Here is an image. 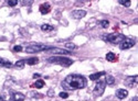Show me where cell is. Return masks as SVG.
<instances>
[{
	"mask_svg": "<svg viewBox=\"0 0 138 101\" xmlns=\"http://www.w3.org/2000/svg\"><path fill=\"white\" fill-rule=\"evenodd\" d=\"M48 63H54L64 67H70L73 64V59L63 57V56H52V57L48 58Z\"/></svg>",
	"mask_w": 138,
	"mask_h": 101,
	"instance_id": "obj_2",
	"label": "cell"
},
{
	"mask_svg": "<svg viewBox=\"0 0 138 101\" xmlns=\"http://www.w3.org/2000/svg\"><path fill=\"white\" fill-rule=\"evenodd\" d=\"M101 25L103 27H107L110 25V21H108V20H103V21H101Z\"/></svg>",
	"mask_w": 138,
	"mask_h": 101,
	"instance_id": "obj_24",
	"label": "cell"
},
{
	"mask_svg": "<svg viewBox=\"0 0 138 101\" xmlns=\"http://www.w3.org/2000/svg\"><path fill=\"white\" fill-rule=\"evenodd\" d=\"M0 66H3V67H7V68H10V67H12V63L9 62V60L3 59V58L0 57Z\"/></svg>",
	"mask_w": 138,
	"mask_h": 101,
	"instance_id": "obj_15",
	"label": "cell"
},
{
	"mask_svg": "<svg viewBox=\"0 0 138 101\" xmlns=\"http://www.w3.org/2000/svg\"><path fill=\"white\" fill-rule=\"evenodd\" d=\"M14 66L17 68H23L24 67V60H18V62L14 64Z\"/></svg>",
	"mask_w": 138,
	"mask_h": 101,
	"instance_id": "obj_22",
	"label": "cell"
},
{
	"mask_svg": "<svg viewBox=\"0 0 138 101\" xmlns=\"http://www.w3.org/2000/svg\"><path fill=\"white\" fill-rule=\"evenodd\" d=\"M24 63H27L28 65H35V64L39 63V58H38V57H32V58H29L27 60H24Z\"/></svg>",
	"mask_w": 138,
	"mask_h": 101,
	"instance_id": "obj_17",
	"label": "cell"
},
{
	"mask_svg": "<svg viewBox=\"0 0 138 101\" xmlns=\"http://www.w3.org/2000/svg\"><path fill=\"white\" fill-rule=\"evenodd\" d=\"M105 81L107 85H110V86H113V85L115 84V79L113 76H106V79H105Z\"/></svg>",
	"mask_w": 138,
	"mask_h": 101,
	"instance_id": "obj_19",
	"label": "cell"
},
{
	"mask_svg": "<svg viewBox=\"0 0 138 101\" xmlns=\"http://www.w3.org/2000/svg\"><path fill=\"white\" fill-rule=\"evenodd\" d=\"M45 53L48 54H56V55H64V54H71V52H69L68 50H62V48L59 47H53V46H49L47 50L44 51Z\"/></svg>",
	"mask_w": 138,
	"mask_h": 101,
	"instance_id": "obj_6",
	"label": "cell"
},
{
	"mask_svg": "<svg viewBox=\"0 0 138 101\" xmlns=\"http://www.w3.org/2000/svg\"><path fill=\"white\" fill-rule=\"evenodd\" d=\"M13 51H14V52H21V51H22V46L16 45V46L13 47Z\"/></svg>",
	"mask_w": 138,
	"mask_h": 101,
	"instance_id": "obj_26",
	"label": "cell"
},
{
	"mask_svg": "<svg viewBox=\"0 0 138 101\" xmlns=\"http://www.w3.org/2000/svg\"><path fill=\"white\" fill-rule=\"evenodd\" d=\"M41 30L43 32H51L54 30V27L52 25H50V24H42L41 25Z\"/></svg>",
	"mask_w": 138,
	"mask_h": 101,
	"instance_id": "obj_16",
	"label": "cell"
},
{
	"mask_svg": "<svg viewBox=\"0 0 138 101\" xmlns=\"http://www.w3.org/2000/svg\"><path fill=\"white\" fill-rule=\"evenodd\" d=\"M135 40L134 39H130V38H125L124 41L120 43V50H128V48L133 47L134 45H135Z\"/></svg>",
	"mask_w": 138,
	"mask_h": 101,
	"instance_id": "obj_7",
	"label": "cell"
},
{
	"mask_svg": "<svg viewBox=\"0 0 138 101\" xmlns=\"http://www.w3.org/2000/svg\"><path fill=\"white\" fill-rule=\"evenodd\" d=\"M49 46H45V45H41V44H33V45H29L26 48V52L29 54H34V53H39V52H42L45 51Z\"/></svg>",
	"mask_w": 138,
	"mask_h": 101,
	"instance_id": "obj_4",
	"label": "cell"
},
{
	"mask_svg": "<svg viewBox=\"0 0 138 101\" xmlns=\"http://www.w3.org/2000/svg\"><path fill=\"white\" fill-rule=\"evenodd\" d=\"M137 99H138V98H137V97H135V98H134V99H133V101H138Z\"/></svg>",
	"mask_w": 138,
	"mask_h": 101,
	"instance_id": "obj_28",
	"label": "cell"
},
{
	"mask_svg": "<svg viewBox=\"0 0 138 101\" xmlns=\"http://www.w3.org/2000/svg\"><path fill=\"white\" fill-rule=\"evenodd\" d=\"M106 72L105 71H99V72H95V74H92L90 76V79L93 80V81H97L98 78H101L102 76H105Z\"/></svg>",
	"mask_w": 138,
	"mask_h": 101,
	"instance_id": "obj_10",
	"label": "cell"
},
{
	"mask_svg": "<svg viewBox=\"0 0 138 101\" xmlns=\"http://www.w3.org/2000/svg\"><path fill=\"white\" fill-rule=\"evenodd\" d=\"M50 10H51V6L48 5V3H42V5L40 6V12H41L42 14L49 13Z\"/></svg>",
	"mask_w": 138,
	"mask_h": 101,
	"instance_id": "obj_11",
	"label": "cell"
},
{
	"mask_svg": "<svg viewBox=\"0 0 138 101\" xmlns=\"http://www.w3.org/2000/svg\"><path fill=\"white\" fill-rule=\"evenodd\" d=\"M33 87H35L38 88V89H41V88H43L44 87V81L42 79H39V80H37V81L33 84Z\"/></svg>",
	"mask_w": 138,
	"mask_h": 101,
	"instance_id": "obj_18",
	"label": "cell"
},
{
	"mask_svg": "<svg viewBox=\"0 0 138 101\" xmlns=\"http://www.w3.org/2000/svg\"><path fill=\"white\" fill-rule=\"evenodd\" d=\"M66 48H69V50H76L77 46L75 45V44H73V43H66L65 44V50H66Z\"/></svg>",
	"mask_w": 138,
	"mask_h": 101,
	"instance_id": "obj_20",
	"label": "cell"
},
{
	"mask_svg": "<svg viewBox=\"0 0 138 101\" xmlns=\"http://www.w3.org/2000/svg\"><path fill=\"white\" fill-rule=\"evenodd\" d=\"M116 96L118 99H125L128 96V91L125 89H118L116 91Z\"/></svg>",
	"mask_w": 138,
	"mask_h": 101,
	"instance_id": "obj_12",
	"label": "cell"
},
{
	"mask_svg": "<svg viewBox=\"0 0 138 101\" xmlns=\"http://www.w3.org/2000/svg\"><path fill=\"white\" fill-rule=\"evenodd\" d=\"M12 96V101H23L24 100V95L20 94V92H13L11 94Z\"/></svg>",
	"mask_w": 138,
	"mask_h": 101,
	"instance_id": "obj_13",
	"label": "cell"
},
{
	"mask_svg": "<svg viewBox=\"0 0 138 101\" xmlns=\"http://www.w3.org/2000/svg\"><path fill=\"white\" fill-rule=\"evenodd\" d=\"M33 77H34V78H38V77H40V74H34V75H33Z\"/></svg>",
	"mask_w": 138,
	"mask_h": 101,
	"instance_id": "obj_27",
	"label": "cell"
},
{
	"mask_svg": "<svg viewBox=\"0 0 138 101\" xmlns=\"http://www.w3.org/2000/svg\"><path fill=\"white\" fill-rule=\"evenodd\" d=\"M118 3L122 6H125V7L130 6V1H129V0H118Z\"/></svg>",
	"mask_w": 138,
	"mask_h": 101,
	"instance_id": "obj_21",
	"label": "cell"
},
{
	"mask_svg": "<svg viewBox=\"0 0 138 101\" xmlns=\"http://www.w3.org/2000/svg\"><path fill=\"white\" fill-rule=\"evenodd\" d=\"M105 86H106V81L105 80H97V84H96V86L93 90V95L95 97H99L104 94V90H105Z\"/></svg>",
	"mask_w": 138,
	"mask_h": 101,
	"instance_id": "obj_3",
	"label": "cell"
},
{
	"mask_svg": "<svg viewBox=\"0 0 138 101\" xmlns=\"http://www.w3.org/2000/svg\"><path fill=\"white\" fill-rule=\"evenodd\" d=\"M87 86L86 78L82 75L72 74L69 75L63 81H62V87L68 90H75V89H83Z\"/></svg>",
	"mask_w": 138,
	"mask_h": 101,
	"instance_id": "obj_1",
	"label": "cell"
},
{
	"mask_svg": "<svg viewBox=\"0 0 138 101\" xmlns=\"http://www.w3.org/2000/svg\"><path fill=\"white\" fill-rule=\"evenodd\" d=\"M59 96H60L61 98H63V99L69 98V94H68V92H60V94H59Z\"/></svg>",
	"mask_w": 138,
	"mask_h": 101,
	"instance_id": "obj_25",
	"label": "cell"
},
{
	"mask_svg": "<svg viewBox=\"0 0 138 101\" xmlns=\"http://www.w3.org/2000/svg\"><path fill=\"white\" fill-rule=\"evenodd\" d=\"M125 39V35L124 34H120V33H112V34H108L107 35V41H110L113 44H120Z\"/></svg>",
	"mask_w": 138,
	"mask_h": 101,
	"instance_id": "obj_5",
	"label": "cell"
},
{
	"mask_svg": "<svg viewBox=\"0 0 138 101\" xmlns=\"http://www.w3.org/2000/svg\"><path fill=\"white\" fill-rule=\"evenodd\" d=\"M86 15V11L85 10H75L72 12V17L74 19H77V20H80L82 19L83 17H85Z\"/></svg>",
	"mask_w": 138,
	"mask_h": 101,
	"instance_id": "obj_9",
	"label": "cell"
},
{
	"mask_svg": "<svg viewBox=\"0 0 138 101\" xmlns=\"http://www.w3.org/2000/svg\"><path fill=\"white\" fill-rule=\"evenodd\" d=\"M137 79H138L137 75L136 76H132V77H127L126 80H125V85H126L127 87H129V88H133L134 86H136V85H137Z\"/></svg>",
	"mask_w": 138,
	"mask_h": 101,
	"instance_id": "obj_8",
	"label": "cell"
},
{
	"mask_svg": "<svg viewBox=\"0 0 138 101\" xmlns=\"http://www.w3.org/2000/svg\"><path fill=\"white\" fill-rule=\"evenodd\" d=\"M117 55H115L114 53H112V52H110V53L106 54V60H108V62H112V63H115L117 62Z\"/></svg>",
	"mask_w": 138,
	"mask_h": 101,
	"instance_id": "obj_14",
	"label": "cell"
},
{
	"mask_svg": "<svg viewBox=\"0 0 138 101\" xmlns=\"http://www.w3.org/2000/svg\"><path fill=\"white\" fill-rule=\"evenodd\" d=\"M8 6H10V7H16L17 5H18V0H8Z\"/></svg>",
	"mask_w": 138,
	"mask_h": 101,
	"instance_id": "obj_23",
	"label": "cell"
}]
</instances>
